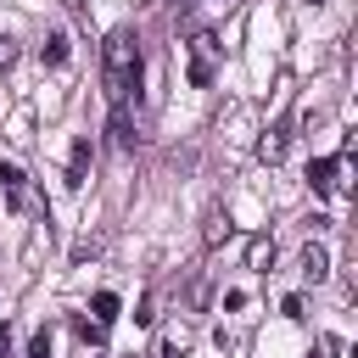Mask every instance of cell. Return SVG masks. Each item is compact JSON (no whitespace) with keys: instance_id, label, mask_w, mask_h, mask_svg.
Instances as JSON below:
<instances>
[{"instance_id":"cell-2","label":"cell","mask_w":358,"mask_h":358,"mask_svg":"<svg viewBox=\"0 0 358 358\" xmlns=\"http://www.w3.org/2000/svg\"><path fill=\"white\" fill-rule=\"evenodd\" d=\"M90 162H95V145H90V134H78V140H73V151H67V190H78V185H84Z\"/></svg>"},{"instance_id":"cell-6","label":"cell","mask_w":358,"mask_h":358,"mask_svg":"<svg viewBox=\"0 0 358 358\" xmlns=\"http://www.w3.org/2000/svg\"><path fill=\"white\" fill-rule=\"evenodd\" d=\"M117 308H123V302H117V291H95V296H90L95 324H112V319H117Z\"/></svg>"},{"instance_id":"cell-1","label":"cell","mask_w":358,"mask_h":358,"mask_svg":"<svg viewBox=\"0 0 358 358\" xmlns=\"http://www.w3.org/2000/svg\"><path fill=\"white\" fill-rule=\"evenodd\" d=\"M140 73H145V62H140V39H134V28H112L106 45H101L106 101H112V106H129V95L140 90Z\"/></svg>"},{"instance_id":"cell-3","label":"cell","mask_w":358,"mask_h":358,"mask_svg":"<svg viewBox=\"0 0 358 358\" xmlns=\"http://www.w3.org/2000/svg\"><path fill=\"white\" fill-rule=\"evenodd\" d=\"M213 50H218L213 34H201V39H196V56H190V84H196V90L213 84Z\"/></svg>"},{"instance_id":"cell-13","label":"cell","mask_w":358,"mask_h":358,"mask_svg":"<svg viewBox=\"0 0 358 358\" xmlns=\"http://www.w3.org/2000/svg\"><path fill=\"white\" fill-rule=\"evenodd\" d=\"M6 341H11V330H6V324H0V358H6Z\"/></svg>"},{"instance_id":"cell-7","label":"cell","mask_w":358,"mask_h":358,"mask_svg":"<svg viewBox=\"0 0 358 358\" xmlns=\"http://www.w3.org/2000/svg\"><path fill=\"white\" fill-rule=\"evenodd\" d=\"M112 134H117V145H123V151L134 145V123H129V106H112Z\"/></svg>"},{"instance_id":"cell-11","label":"cell","mask_w":358,"mask_h":358,"mask_svg":"<svg viewBox=\"0 0 358 358\" xmlns=\"http://www.w3.org/2000/svg\"><path fill=\"white\" fill-rule=\"evenodd\" d=\"M28 358H50V330H39V336L28 341Z\"/></svg>"},{"instance_id":"cell-4","label":"cell","mask_w":358,"mask_h":358,"mask_svg":"<svg viewBox=\"0 0 358 358\" xmlns=\"http://www.w3.org/2000/svg\"><path fill=\"white\" fill-rule=\"evenodd\" d=\"M341 162H347V157H313V162H308V185H313L319 196H324V190H336V173H341Z\"/></svg>"},{"instance_id":"cell-9","label":"cell","mask_w":358,"mask_h":358,"mask_svg":"<svg viewBox=\"0 0 358 358\" xmlns=\"http://www.w3.org/2000/svg\"><path fill=\"white\" fill-rule=\"evenodd\" d=\"M73 336L90 341V347H101V341H106V324H95V319H73Z\"/></svg>"},{"instance_id":"cell-8","label":"cell","mask_w":358,"mask_h":358,"mask_svg":"<svg viewBox=\"0 0 358 358\" xmlns=\"http://www.w3.org/2000/svg\"><path fill=\"white\" fill-rule=\"evenodd\" d=\"M302 268H308V280H324V274H330V257H324V246H308V252H302Z\"/></svg>"},{"instance_id":"cell-12","label":"cell","mask_w":358,"mask_h":358,"mask_svg":"<svg viewBox=\"0 0 358 358\" xmlns=\"http://www.w3.org/2000/svg\"><path fill=\"white\" fill-rule=\"evenodd\" d=\"M11 56H17V50H11V39H0V67H6Z\"/></svg>"},{"instance_id":"cell-10","label":"cell","mask_w":358,"mask_h":358,"mask_svg":"<svg viewBox=\"0 0 358 358\" xmlns=\"http://www.w3.org/2000/svg\"><path fill=\"white\" fill-rule=\"evenodd\" d=\"M45 62H50V67L67 62V34H50V39H45Z\"/></svg>"},{"instance_id":"cell-5","label":"cell","mask_w":358,"mask_h":358,"mask_svg":"<svg viewBox=\"0 0 358 358\" xmlns=\"http://www.w3.org/2000/svg\"><path fill=\"white\" fill-rule=\"evenodd\" d=\"M0 190H6V207H22V168L17 162H0Z\"/></svg>"}]
</instances>
